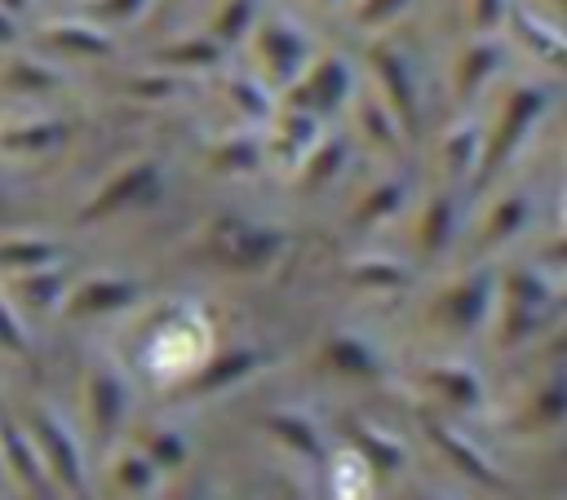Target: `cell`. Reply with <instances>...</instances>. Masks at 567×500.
<instances>
[{
    "label": "cell",
    "instance_id": "ffe728a7",
    "mask_svg": "<svg viewBox=\"0 0 567 500\" xmlns=\"http://www.w3.org/2000/svg\"><path fill=\"white\" fill-rule=\"evenodd\" d=\"M399 204V186H381V195L368 204V212H381V208H394Z\"/></svg>",
    "mask_w": 567,
    "mask_h": 500
},
{
    "label": "cell",
    "instance_id": "603a6c76",
    "mask_svg": "<svg viewBox=\"0 0 567 500\" xmlns=\"http://www.w3.org/2000/svg\"><path fill=\"white\" fill-rule=\"evenodd\" d=\"M0 40H13V22L0 13Z\"/></svg>",
    "mask_w": 567,
    "mask_h": 500
},
{
    "label": "cell",
    "instance_id": "52a82bcc",
    "mask_svg": "<svg viewBox=\"0 0 567 500\" xmlns=\"http://www.w3.org/2000/svg\"><path fill=\"white\" fill-rule=\"evenodd\" d=\"M492 66H496V49H492V44L470 49V58L461 62V75H456V80H461V93H470V88H474V84H478V80H483Z\"/></svg>",
    "mask_w": 567,
    "mask_h": 500
},
{
    "label": "cell",
    "instance_id": "5bb4252c",
    "mask_svg": "<svg viewBox=\"0 0 567 500\" xmlns=\"http://www.w3.org/2000/svg\"><path fill=\"white\" fill-rule=\"evenodd\" d=\"M93 13L97 18H133V13H142V0H102V4H93Z\"/></svg>",
    "mask_w": 567,
    "mask_h": 500
},
{
    "label": "cell",
    "instance_id": "44dd1931",
    "mask_svg": "<svg viewBox=\"0 0 567 500\" xmlns=\"http://www.w3.org/2000/svg\"><path fill=\"white\" fill-rule=\"evenodd\" d=\"M443 230H447V204H439V208H434V217H430V243H439V239H443Z\"/></svg>",
    "mask_w": 567,
    "mask_h": 500
},
{
    "label": "cell",
    "instance_id": "277c9868",
    "mask_svg": "<svg viewBox=\"0 0 567 500\" xmlns=\"http://www.w3.org/2000/svg\"><path fill=\"white\" fill-rule=\"evenodd\" d=\"M40 434H44V447L53 451V460H58V469H62V478H71V482H80V465H75V447L66 442V434L49 420V416H40Z\"/></svg>",
    "mask_w": 567,
    "mask_h": 500
},
{
    "label": "cell",
    "instance_id": "d6986e66",
    "mask_svg": "<svg viewBox=\"0 0 567 500\" xmlns=\"http://www.w3.org/2000/svg\"><path fill=\"white\" fill-rule=\"evenodd\" d=\"M399 4H403V0H368V4H363V18H368V22H377V18L394 13Z\"/></svg>",
    "mask_w": 567,
    "mask_h": 500
},
{
    "label": "cell",
    "instance_id": "9c48e42d",
    "mask_svg": "<svg viewBox=\"0 0 567 500\" xmlns=\"http://www.w3.org/2000/svg\"><path fill=\"white\" fill-rule=\"evenodd\" d=\"M518 31H523L527 40H536V44H540V53H545L549 62H563V40H558V35H549L540 22H527V18H518Z\"/></svg>",
    "mask_w": 567,
    "mask_h": 500
},
{
    "label": "cell",
    "instance_id": "9a60e30c",
    "mask_svg": "<svg viewBox=\"0 0 567 500\" xmlns=\"http://www.w3.org/2000/svg\"><path fill=\"white\" fill-rule=\"evenodd\" d=\"M284 128H288V142H292V146H301V142H310V137H315V124H310L306 115H288V119H284Z\"/></svg>",
    "mask_w": 567,
    "mask_h": 500
},
{
    "label": "cell",
    "instance_id": "4fadbf2b",
    "mask_svg": "<svg viewBox=\"0 0 567 500\" xmlns=\"http://www.w3.org/2000/svg\"><path fill=\"white\" fill-rule=\"evenodd\" d=\"M173 58L177 62H217V44L213 40H195V44H182Z\"/></svg>",
    "mask_w": 567,
    "mask_h": 500
},
{
    "label": "cell",
    "instance_id": "6da1fadb",
    "mask_svg": "<svg viewBox=\"0 0 567 500\" xmlns=\"http://www.w3.org/2000/svg\"><path fill=\"white\" fill-rule=\"evenodd\" d=\"M540 106H545V93H540V88H518V93L509 97L505 128H501V137L492 142V164H496V159H501V155H505V150L518 142V133H523V128L536 119V111H540Z\"/></svg>",
    "mask_w": 567,
    "mask_h": 500
},
{
    "label": "cell",
    "instance_id": "3957f363",
    "mask_svg": "<svg viewBox=\"0 0 567 500\" xmlns=\"http://www.w3.org/2000/svg\"><path fill=\"white\" fill-rule=\"evenodd\" d=\"M377 66H381V75H385V84H390V93H394V102H399V115H403V119H412V88H408L403 62H399L394 53L377 49Z\"/></svg>",
    "mask_w": 567,
    "mask_h": 500
},
{
    "label": "cell",
    "instance_id": "8fae6325",
    "mask_svg": "<svg viewBox=\"0 0 567 500\" xmlns=\"http://www.w3.org/2000/svg\"><path fill=\"white\" fill-rule=\"evenodd\" d=\"M97 412H102L106 425H111L115 412H120V385H115L111 376H97Z\"/></svg>",
    "mask_w": 567,
    "mask_h": 500
},
{
    "label": "cell",
    "instance_id": "ba28073f",
    "mask_svg": "<svg viewBox=\"0 0 567 500\" xmlns=\"http://www.w3.org/2000/svg\"><path fill=\"white\" fill-rule=\"evenodd\" d=\"M49 40H53V44H62V49L93 53V58H97V53H111V40H102V35H93V31H80V27H75V31H53Z\"/></svg>",
    "mask_w": 567,
    "mask_h": 500
},
{
    "label": "cell",
    "instance_id": "8992f818",
    "mask_svg": "<svg viewBox=\"0 0 567 500\" xmlns=\"http://www.w3.org/2000/svg\"><path fill=\"white\" fill-rule=\"evenodd\" d=\"M151 181H155V164H146V168H133L128 177H120V181H115V190H111V195H102V204H97L93 212H102V208H115V204L133 199V195H137V190H146Z\"/></svg>",
    "mask_w": 567,
    "mask_h": 500
},
{
    "label": "cell",
    "instance_id": "7a4b0ae2",
    "mask_svg": "<svg viewBox=\"0 0 567 500\" xmlns=\"http://www.w3.org/2000/svg\"><path fill=\"white\" fill-rule=\"evenodd\" d=\"M341 93H346V66H341L337 58H323V62H319V71L310 75V88H301V93H297V102H310V106L328 111Z\"/></svg>",
    "mask_w": 567,
    "mask_h": 500
},
{
    "label": "cell",
    "instance_id": "30bf717a",
    "mask_svg": "<svg viewBox=\"0 0 567 500\" xmlns=\"http://www.w3.org/2000/svg\"><path fill=\"white\" fill-rule=\"evenodd\" d=\"M230 88H235V102H239V106H248L252 115H266V111H270V97H266L257 84H248V80H235Z\"/></svg>",
    "mask_w": 567,
    "mask_h": 500
},
{
    "label": "cell",
    "instance_id": "5b68a950",
    "mask_svg": "<svg viewBox=\"0 0 567 500\" xmlns=\"http://www.w3.org/2000/svg\"><path fill=\"white\" fill-rule=\"evenodd\" d=\"M266 49H270V62H275L284 75H292V71H297V58H301V40H297L292 31H279V27H270V31H266Z\"/></svg>",
    "mask_w": 567,
    "mask_h": 500
},
{
    "label": "cell",
    "instance_id": "7402d4cb",
    "mask_svg": "<svg viewBox=\"0 0 567 500\" xmlns=\"http://www.w3.org/2000/svg\"><path fill=\"white\" fill-rule=\"evenodd\" d=\"M496 9H501V0H478V22L487 27V22L496 18Z\"/></svg>",
    "mask_w": 567,
    "mask_h": 500
},
{
    "label": "cell",
    "instance_id": "e0dca14e",
    "mask_svg": "<svg viewBox=\"0 0 567 500\" xmlns=\"http://www.w3.org/2000/svg\"><path fill=\"white\" fill-rule=\"evenodd\" d=\"M84 296H89V301H80V305H102V301H124L128 288H89Z\"/></svg>",
    "mask_w": 567,
    "mask_h": 500
},
{
    "label": "cell",
    "instance_id": "7c38bea8",
    "mask_svg": "<svg viewBox=\"0 0 567 500\" xmlns=\"http://www.w3.org/2000/svg\"><path fill=\"white\" fill-rule=\"evenodd\" d=\"M49 248L44 243H18V248H0V261H18V265H31V261H44Z\"/></svg>",
    "mask_w": 567,
    "mask_h": 500
},
{
    "label": "cell",
    "instance_id": "2e32d148",
    "mask_svg": "<svg viewBox=\"0 0 567 500\" xmlns=\"http://www.w3.org/2000/svg\"><path fill=\"white\" fill-rule=\"evenodd\" d=\"M248 13H252V9H248L244 0H239V4H230V9H226V18H221V35H239V27H244V18H248Z\"/></svg>",
    "mask_w": 567,
    "mask_h": 500
},
{
    "label": "cell",
    "instance_id": "ac0fdd59",
    "mask_svg": "<svg viewBox=\"0 0 567 500\" xmlns=\"http://www.w3.org/2000/svg\"><path fill=\"white\" fill-rule=\"evenodd\" d=\"M13 146H44V142H58V128H40V133H18L9 137Z\"/></svg>",
    "mask_w": 567,
    "mask_h": 500
}]
</instances>
